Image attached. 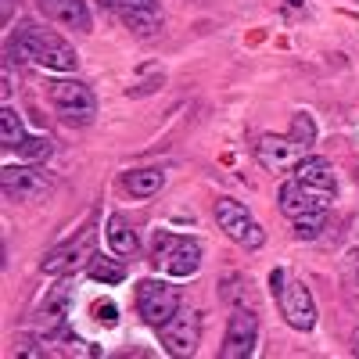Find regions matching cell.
<instances>
[{
  "instance_id": "6da1fadb",
  "label": "cell",
  "mask_w": 359,
  "mask_h": 359,
  "mask_svg": "<svg viewBox=\"0 0 359 359\" xmlns=\"http://www.w3.org/2000/svg\"><path fill=\"white\" fill-rule=\"evenodd\" d=\"M8 54L15 62H33V65H43V69H54V72H76V65H79V54L62 36H54L50 29H40L33 22L15 29Z\"/></svg>"
},
{
  "instance_id": "7a4b0ae2",
  "label": "cell",
  "mask_w": 359,
  "mask_h": 359,
  "mask_svg": "<svg viewBox=\"0 0 359 359\" xmlns=\"http://www.w3.org/2000/svg\"><path fill=\"white\" fill-rule=\"evenodd\" d=\"M162 273L169 277H194L201 266V245L194 237H180V233H158L155 237V259H151Z\"/></svg>"
},
{
  "instance_id": "3957f363",
  "label": "cell",
  "mask_w": 359,
  "mask_h": 359,
  "mask_svg": "<svg viewBox=\"0 0 359 359\" xmlns=\"http://www.w3.org/2000/svg\"><path fill=\"white\" fill-rule=\"evenodd\" d=\"M50 104L65 123H76V126L90 123V118L97 115L94 90H90L86 83H79V79H54L50 83Z\"/></svg>"
},
{
  "instance_id": "277c9868",
  "label": "cell",
  "mask_w": 359,
  "mask_h": 359,
  "mask_svg": "<svg viewBox=\"0 0 359 359\" xmlns=\"http://www.w3.org/2000/svg\"><path fill=\"white\" fill-rule=\"evenodd\" d=\"M216 223L230 241L241 245V248H262L266 245V230L252 219L248 208L233 198H216Z\"/></svg>"
},
{
  "instance_id": "5b68a950",
  "label": "cell",
  "mask_w": 359,
  "mask_h": 359,
  "mask_svg": "<svg viewBox=\"0 0 359 359\" xmlns=\"http://www.w3.org/2000/svg\"><path fill=\"white\" fill-rule=\"evenodd\" d=\"M180 309V298H176V287H169L165 280H155L147 277L137 284V313L147 327H162L172 313Z\"/></svg>"
},
{
  "instance_id": "8992f818",
  "label": "cell",
  "mask_w": 359,
  "mask_h": 359,
  "mask_svg": "<svg viewBox=\"0 0 359 359\" xmlns=\"http://www.w3.org/2000/svg\"><path fill=\"white\" fill-rule=\"evenodd\" d=\"M158 338H162L169 355H194L198 341H201V316L194 309H176L158 327Z\"/></svg>"
},
{
  "instance_id": "52a82bcc",
  "label": "cell",
  "mask_w": 359,
  "mask_h": 359,
  "mask_svg": "<svg viewBox=\"0 0 359 359\" xmlns=\"http://www.w3.org/2000/svg\"><path fill=\"white\" fill-rule=\"evenodd\" d=\"M0 187L8 201H40L50 194V176L33 165H4L0 169Z\"/></svg>"
},
{
  "instance_id": "ba28073f",
  "label": "cell",
  "mask_w": 359,
  "mask_h": 359,
  "mask_svg": "<svg viewBox=\"0 0 359 359\" xmlns=\"http://www.w3.org/2000/svg\"><path fill=\"white\" fill-rule=\"evenodd\" d=\"M334 201L331 191H316L309 184H302V180H287V184H280V194H277V205L280 212L287 219H298V216H309V212H327V205Z\"/></svg>"
},
{
  "instance_id": "9c48e42d",
  "label": "cell",
  "mask_w": 359,
  "mask_h": 359,
  "mask_svg": "<svg viewBox=\"0 0 359 359\" xmlns=\"http://www.w3.org/2000/svg\"><path fill=\"white\" fill-rule=\"evenodd\" d=\"M280 316L294 327V331H313L316 327V302L302 280H284L280 294H277Z\"/></svg>"
},
{
  "instance_id": "30bf717a",
  "label": "cell",
  "mask_w": 359,
  "mask_h": 359,
  "mask_svg": "<svg viewBox=\"0 0 359 359\" xmlns=\"http://www.w3.org/2000/svg\"><path fill=\"white\" fill-rule=\"evenodd\" d=\"M302 151H306L302 144H294L291 137H280V133H266L255 144V158L269 172H291L298 162H302Z\"/></svg>"
},
{
  "instance_id": "8fae6325",
  "label": "cell",
  "mask_w": 359,
  "mask_h": 359,
  "mask_svg": "<svg viewBox=\"0 0 359 359\" xmlns=\"http://www.w3.org/2000/svg\"><path fill=\"white\" fill-rule=\"evenodd\" d=\"M255 338H259V320H255V313L233 309V316H230V323H226V338H223L219 355H223V359H245V355L255 352Z\"/></svg>"
},
{
  "instance_id": "7c38bea8",
  "label": "cell",
  "mask_w": 359,
  "mask_h": 359,
  "mask_svg": "<svg viewBox=\"0 0 359 359\" xmlns=\"http://www.w3.org/2000/svg\"><path fill=\"white\" fill-rule=\"evenodd\" d=\"M137 36H155L162 29V11H158V0H115L111 4Z\"/></svg>"
},
{
  "instance_id": "4fadbf2b",
  "label": "cell",
  "mask_w": 359,
  "mask_h": 359,
  "mask_svg": "<svg viewBox=\"0 0 359 359\" xmlns=\"http://www.w3.org/2000/svg\"><path fill=\"white\" fill-rule=\"evenodd\" d=\"M90 237H94V233L86 230V233L79 237V241H72V245H62V248H54V252L43 259V273H50V277L76 273L83 259H94V252H90Z\"/></svg>"
},
{
  "instance_id": "5bb4252c",
  "label": "cell",
  "mask_w": 359,
  "mask_h": 359,
  "mask_svg": "<svg viewBox=\"0 0 359 359\" xmlns=\"http://www.w3.org/2000/svg\"><path fill=\"white\" fill-rule=\"evenodd\" d=\"M40 11L57 22V25H65V29H79V33H90V11L83 0H36Z\"/></svg>"
},
{
  "instance_id": "9a60e30c",
  "label": "cell",
  "mask_w": 359,
  "mask_h": 359,
  "mask_svg": "<svg viewBox=\"0 0 359 359\" xmlns=\"http://www.w3.org/2000/svg\"><path fill=\"white\" fill-rule=\"evenodd\" d=\"M291 172H294V180H302V184L334 194V169H331V162H327V158H320V155H302V162H298Z\"/></svg>"
},
{
  "instance_id": "2e32d148",
  "label": "cell",
  "mask_w": 359,
  "mask_h": 359,
  "mask_svg": "<svg viewBox=\"0 0 359 359\" xmlns=\"http://www.w3.org/2000/svg\"><path fill=\"white\" fill-rule=\"evenodd\" d=\"M108 245H111L115 255H123V259H133V255H137L140 241H137L133 226L126 223V216H118V212L108 216Z\"/></svg>"
},
{
  "instance_id": "e0dca14e",
  "label": "cell",
  "mask_w": 359,
  "mask_h": 359,
  "mask_svg": "<svg viewBox=\"0 0 359 359\" xmlns=\"http://www.w3.org/2000/svg\"><path fill=\"white\" fill-rule=\"evenodd\" d=\"M165 187V172L162 169H133L126 172V191L133 198H151Z\"/></svg>"
},
{
  "instance_id": "ac0fdd59",
  "label": "cell",
  "mask_w": 359,
  "mask_h": 359,
  "mask_svg": "<svg viewBox=\"0 0 359 359\" xmlns=\"http://www.w3.org/2000/svg\"><path fill=\"white\" fill-rule=\"evenodd\" d=\"M25 140H29V137H25V130H22L18 111H15L11 104H4V108H0V147H4V151H22Z\"/></svg>"
},
{
  "instance_id": "d6986e66",
  "label": "cell",
  "mask_w": 359,
  "mask_h": 359,
  "mask_svg": "<svg viewBox=\"0 0 359 359\" xmlns=\"http://www.w3.org/2000/svg\"><path fill=\"white\" fill-rule=\"evenodd\" d=\"M90 277H94L97 284H123L126 280V266L118 259H108V255H94L90 259Z\"/></svg>"
},
{
  "instance_id": "ffe728a7",
  "label": "cell",
  "mask_w": 359,
  "mask_h": 359,
  "mask_svg": "<svg viewBox=\"0 0 359 359\" xmlns=\"http://www.w3.org/2000/svg\"><path fill=\"white\" fill-rule=\"evenodd\" d=\"M291 226H294V237H298V241H316V237L327 230V216H323V212H309V216L291 219Z\"/></svg>"
},
{
  "instance_id": "44dd1931",
  "label": "cell",
  "mask_w": 359,
  "mask_h": 359,
  "mask_svg": "<svg viewBox=\"0 0 359 359\" xmlns=\"http://www.w3.org/2000/svg\"><path fill=\"white\" fill-rule=\"evenodd\" d=\"M291 140H294V144H302V147H313V140H316V126H313V118H309L306 111H298V115H294V123H291Z\"/></svg>"
},
{
  "instance_id": "7402d4cb",
  "label": "cell",
  "mask_w": 359,
  "mask_h": 359,
  "mask_svg": "<svg viewBox=\"0 0 359 359\" xmlns=\"http://www.w3.org/2000/svg\"><path fill=\"white\" fill-rule=\"evenodd\" d=\"M18 155L29 158V162H43V158H50V140H47V137H29V140L22 144Z\"/></svg>"
},
{
  "instance_id": "603a6c76",
  "label": "cell",
  "mask_w": 359,
  "mask_h": 359,
  "mask_svg": "<svg viewBox=\"0 0 359 359\" xmlns=\"http://www.w3.org/2000/svg\"><path fill=\"white\" fill-rule=\"evenodd\" d=\"M69 306H72V294H69V287H62V291H54L47 302H43V309L47 313H54V316H65L69 313Z\"/></svg>"
},
{
  "instance_id": "cb8c5ba5",
  "label": "cell",
  "mask_w": 359,
  "mask_h": 359,
  "mask_svg": "<svg viewBox=\"0 0 359 359\" xmlns=\"http://www.w3.org/2000/svg\"><path fill=\"white\" fill-rule=\"evenodd\" d=\"M94 316H97L104 327H115V323H118V309H115V302H97V306H94Z\"/></svg>"
},
{
  "instance_id": "d4e9b609",
  "label": "cell",
  "mask_w": 359,
  "mask_h": 359,
  "mask_svg": "<svg viewBox=\"0 0 359 359\" xmlns=\"http://www.w3.org/2000/svg\"><path fill=\"white\" fill-rule=\"evenodd\" d=\"M284 280H287V273H284V269H273V273H269V291H273V294H280Z\"/></svg>"
},
{
  "instance_id": "484cf974",
  "label": "cell",
  "mask_w": 359,
  "mask_h": 359,
  "mask_svg": "<svg viewBox=\"0 0 359 359\" xmlns=\"http://www.w3.org/2000/svg\"><path fill=\"white\" fill-rule=\"evenodd\" d=\"M348 259H352V269H355V277H359V252H352Z\"/></svg>"
},
{
  "instance_id": "4316f807",
  "label": "cell",
  "mask_w": 359,
  "mask_h": 359,
  "mask_svg": "<svg viewBox=\"0 0 359 359\" xmlns=\"http://www.w3.org/2000/svg\"><path fill=\"white\" fill-rule=\"evenodd\" d=\"M4 22H11V0H4Z\"/></svg>"
},
{
  "instance_id": "83f0119b",
  "label": "cell",
  "mask_w": 359,
  "mask_h": 359,
  "mask_svg": "<svg viewBox=\"0 0 359 359\" xmlns=\"http://www.w3.org/2000/svg\"><path fill=\"white\" fill-rule=\"evenodd\" d=\"M352 355H359V331H355V338H352Z\"/></svg>"
},
{
  "instance_id": "f1b7e54d",
  "label": "cell",
  "mask_w": 359,
  "mask_h": 359,
  "mask_svg": "<svg viewBox=\"0 0 359 359\" xmlns=\"http://www.w3.org/2000/svg\"><path fill=\"white\" fill-rule=\"evenodd\" d=\"M287 4H291V8H298V4H302V0H287Z\"/></svg>"
}]
</instances>
